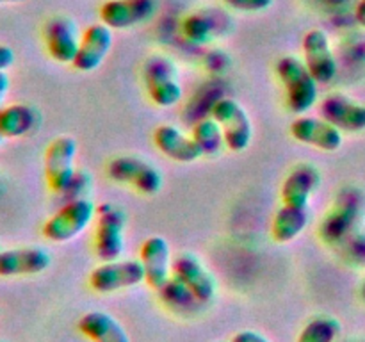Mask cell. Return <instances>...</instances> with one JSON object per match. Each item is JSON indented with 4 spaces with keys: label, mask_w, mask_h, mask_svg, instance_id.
I'll return each instance as SVG.
<instances>
[{
    "label": "cell",
    "mask_w": 365,
    "mask_h": 342,
    "mask_svg": "<svg viewBox=\"0 0 365 342\" xmlns=\"http://www.w3.org/2000/svg\"><path fill=\"white\" fill-rule=\"evenodd\" d=\"M277 75L287 93V105L292 113L303 114L317 102V81L307 68L305 61L294 56H284L277 63Z\"/></svg>",
    "instance_id": "cell-1"
},
{
    "label": "cell",
    "mask_w": 365,
    "mask_h": 342,
    "mask_svg": "<svg viewBox=\"0 0 365 342\" xmlns=\"http://www.w3.org/2000/svg\"><path fill=\"white\" fill-rule=\"evenodd\" d=\"M143 84L150 100L159 107H173L182 100L177 66L166 56L153 53L143 64Z\"/></svg>",
    "instance_id": "cell-2"
},
{
    "label": "cell",
    "mask_w": 365,
    "mask_h": 342,
    "mask_svg": "<svg viewBox=\"0 0 365 342\" xmlns=\"http://www.w3.org/2000/svg\"><path fill=\"white\" fill-rule=\"evenodd\" d=\"M96 207L88 198H75L61 207L52 217L43 224V235L52 242H68L89 227Z\"/></svg>",
    "instance_id": "cell-3"
},
{
    "label": "cell",
    "mask_w": 365,
    "mask_h": 342,
    "mask_svg": "<svg viewBox=\"0 0 365 342\" xmlns=\"http://www.w3.org/2000/svg\"><path fill=\"white\" fill-rule=\"evenodd\" d=\"M125 227L127 216L121 209L102 203L98 207V223L95 232V252L102 262L120 260L125 252Z\"/></svg>",
    "instance_id": "cell-4"
},
{
    "label": "cell",
    "mask_w": 365,
    "mask_h": 342,
    "mask_svg": "<svg viewBox=\"0 0 365 342\" xmlns=\"http://www.w3.org/2000/svg\"><path fill=\"white\" fill-rule=\"evenodd\" d=\"M77 141L71 135H59L45 150V178L50 191L64 195L75 178Z\"/></svg>",
    "instance_id": "cell-5"
},
{
    "label": "cell",
    "mask_w": 365,
    "mask_h": 342,
    "mask_svg": "<svg viewBox=\"0 0 365 342\" xmlns=\"http://www.w3.org/2000/svg\"><path fill=\"white\" fill-rule=\"evenodd\" d=\"M107 175L118 184H127L143 195H157L163 189V175L153 164L134 155L116 157L107 166Z\"/></svg>",
    "instance_id": "cell-6"
},
{
    "label": "cell",
    "mask_w": 365,
    "mask_h": 342,
    "mask_svg": "<svg viewBox=\"0 0 365 342\" xmlns=\"http://www.w3.org/2000/svg\"><path fill=\"white\" fill-rule=\"evenodd\" d=\"M212 118L225 134V145L232 152H245L253 139V123L239 102L221 98L212 105Z\"/></svg>",
    "instance_id": "cell-7"
},
{
    "label": "cell",
    "mask_w": 365,
    "mask_h": 342,
    "mask_svg": "<svg viewBox=\"0 0 365 342\" xmlns=\"http://www.w3.org/2000/svg\"><path fill=\"white\" fill-rule=\"evenodd\" d=\"M143 281H146L145 267L141 260L134 259L103 262L89 274V285L100 294H110V292L135 287Z\"/></svg>",
    "instance_id": "cell-8"
},
{
    "label": "cell",
    "mask_w": 365,
    "mask_h": 342,
    "mask_svg": "<svg viewBox=\"0 0 365 342\" xmlns=\"http://www.w3.org/2000/svg\"><path fill=\"white\" fill-rule=\"evenodd\" d=\"M305 64L317 84H330L339 73L337 59L331 52L330 38L323 28H312L303 38Z\"/></svg>",
    "instance_id": "cell-9"
},
{
    "label": "cell",
    "mask_w": 365,
    "mask_h": 342,
    "mask_svg": "<svg viewBox=\"0 0 365 342\" xmlns=\"http://www.w3.org/2000/svg\"><path fill=\"white\" fill-rule=\"evenodd\" d=\"M171 274L182 281L200 303L212 301L216 296L217 284L202 260L192 253H180L171 262Z\"/></svg>",
    "instance_id": "cell-10"
},
{
    "label": "cell",
    "mask_w": 365,
    "mask_h": 342,
    "mask_svg": "<svg viewBox=\"0 0 365 342\" xmlns=\"http://www.w3.org/2000/svg\"><path fill=\"white\" fill-rule=\"evenodd\" d=\"M157 0H107L100 7L102 24L109 28H130L155 14Z\"/></svg>",
    "instance_id": "cell-11"
},
{
    "label": "cell",
    "mask_w": 365,
    "mask_h": 342,
    "mask_svg": "<svg viewBox=\"0 0 365 342\" xmlns=\"http://www.w3.org/2000/svg\"><path fill=\"white\" fill-rule=\"evenodd\" d=\"M52 264V256L46 249L27 246L0 252V276H31L46 271Z\"/></svg>",
    "instance_id": "cell-12"
},
{
    "label": "cell",
    "mask_w": 365,
    "mask_h": 342,
    "mask_svg": "<svg viewBox=\"0 0 365 342\" xmlns=\"http://www.w3.org/2000/svg\"><path fill=\"white\" fill-rule=\"evenodd\" d=\"M291 135L303 145L316 146L324 152H337L342 146V132L319 118H296L291 123Z\"/></svg>",
    "instance_id": "cell-13"
},
{
    "label": "cell",
    "mask_w": 365,
    "mask_h": 342,
    "mask_svg": "<svg viewBox=\"0 0 365 342\" xmlns=\"http://www.w3.org/2000/svg\"><path fill=\"white\" fill-rule=\"evenodd\" d=\"M45 45L50 57L57 63L73 64L81 45V38L73 21L66 16L52 18L45 25Z\"/></svg>",
    "instance_id": "cell-14"
},
{
    "label": "cell",
    "mask_w": 365,
    "mask_h": 342,
    "mask_svg": "<svg viewBox=\"0 0 365 342\" xmlns=\"http://www.w3.org/2000/svg\"><path fill=\"white\" fill-rule=\"evenodd\" d=\"M113 46V31L103 24H93L84 31L73 66L78 71H95L102 66Z\"/></svg>",
    "instance_id": "cell-15"
},
{
    "label": "cell",
    "mask_w": 365,
    "mask_h": 342,
    "mask_svg": "<svg viewBox=\"0 0 365 342\" xmlns=\"http://www.w3.org/2000/svg\"><path fill=\"white\" fill-rule=\"evenodd\" d=\"M323 120L346 132L365 130V105L355 102L349 96L334 93L328 95L321 103Z\"/></svg>",
    "instance_id": "cell-16"
},
{
    "label": "cell",
    "mask_w": 365,
    "mask_h": 342,
    "mask_svg": "<svg viewBox=\"0 0 365 342\" xmlns=\"http://www.w3.org/2000/svg\"><path fill=\"white\" fill-rule=\"evenodd\" d=\"M228 16L217 9H205L189 13L182 20V34L195 45H207L228 31Z\"/></svg>",
    "instance_id": "cell-17"
},
{
    "label": "cell",
    "mask_w": 365,
    "mask_h": 342,
    "mask_svg": "<svg viewBox=\"0 0 365 342\" xmlns=\"http://www.w3.org/2000/svg\"><path fill=\"white\" fill-rule=\"evenodd\" d=\"M139 260L145 267L146 284L152 289H159L171 276L170 242L160 235H152L143 242Z\"/></svg>",
    "instance_id": "cell-18"
},
{
    "label": "cell",
    "mask_w": 365,
    "mask_h": 342,
    "mask_svg": "<svg viewBox=\"0 0 365 342\" xmlns=\"http://www.w3.org/2000/svg\"><path fill=\"white\" fill-rule=\"evenodd\" d=\"M321 185V173L312 164H298L282 185V203L309 209L310 198Z\"/></svg>",
    "instance_id": "cell-19"
},
{
    "label": "cell",
    "mask_w": 365,
    "mask_h": 342,
    "mask_svg": "<svg viewBox=\"0 0 365 342\" xmlns=\"http://www.w3.org/2000/svg\"><path fill=\"white\" fill-rule=\"evenodd\" d=\"M153 142L157 148L175 162L189 164L198 160L203 155L198 142L192 138L185 135L180 128L173 125H160L153 132Z\"/></svg>",
    "instance_id": "cell-20"
},
{
    "label": "cell",
    "mask_w": 365,
    "mask_h": 342,
    "mask_svg": "<svg viewBox=\"0 0 365 342\" xmlns=\"http://www.w3.org/2000/svg\"><path fill=\"white\" fill-rule=\"evenodd\" d=\"M78 330L93 342H130L123 324L103 310L84 314L78 321Z\"/></svg>",
    "instance_id": "cell-21"
},
{
    "label": "cell",
    "mask_w": 365,
    "mask_h": 342,
    "mask_svg": "<svg viewBox=\"0 0 365 342\" xmlns=\"http://www.w3.org/2000/svg\"><path fill=\"white\" fill-rule=\"evenodd\" d=\"M38 125V113L27 103H11L0 109V132L6 139L24 138Z\"/></svg>",
    "instance_id": "cell-22"
},
{
    "label": "cell",
    "mask_w": 365,
    "mask_h": 342,
    "mask_svg": "<svg viewBox=\"0 0 365 342\" xmlns=\"http://www.w3.org/2000/svg\"><path fill=\"white\" fill-rule=\"evenodd\" d=\"M309 223V209L282 203L271 221V235L277 242H291L302 234Z\"/></svg>",
    "instance_id": "cell-23"
},
{
    "label": "cell",
    "mask_w": 365,
    "mask_h": 342,
    "mask_svg": "<svg viewBox=\"0 0 365 342\" xmlns=\"http://www.w3.org/2000/svg\"><path fill=\"white\" fill-rule=\"evenodd\" d=\"M157 291H159L160 299H163L171 310H175V312H192L196 306L202 305V303L198 301V298H196L178 278H175L173 274H171Z\"/></svg>",
    "instance_id": "cell-24"
},
{
    "label": "cell",
    "mask_w": 365,
    "mask_h": 342,
    "mask_svg": "<svg viewBox=\"0 0 365 342\" xmlns=\"http://www.w3.org/2000/svg\"><path fill=\"white\" fill-rule=\"evenodd\" d=\"M191 138L198 142L203 155L214 157L223 150V146H227L225 145L223 128L220 127V123L214 118H203V120H200L192 127Z\"/></svg>",
    "instance_id": "cell-25"
},
{
    "label": "cell",
    "mask_w": 365,
    "mask_h": 342,
    "mask_svg": "<svg viewBox=\"0 0 365 342\" xmlns=\"http://www.w3.org/2000/svg\"><path fill=\"white\" fill-rule=\"evenodd\" d=\"M341 328V323L334 317H316L303 326L296 342H335Z\"/></svg>",
    "instance_id": "cell-26"
},
{
    "label": "cell",
    "mask_w": 365,
    "mask_h": 342,
    "mask_svg": "<svg viewBox=\"0 0 365 342\" xmlns=\"http://www.w3.org/2000/svg\"><path fill=\"white\" fill-rule=\"evenodd\" d=\"M227 6L235 11H245V13H257L264 11L273 4V0H225Z\"/></svg>",
    "instance_id": "cell-27"
},
{
    "label": "cell",
    "mask_w": 365,
    "mask_h": 342,
    "mask_svg": "<svg viewBox=\"0 0 365 342\" xmlns=\"http://www.w3.org/2000/svg\"><path fill=\"white\" fill-rule=\"evenodd\" d=\"M230 342H271V341L267 337H264L262 333H259V331L242 330L239 331V333H235Z\"/></svg>",
    "instance_id": "cell-28"
},
{
    "label": "cell",
    "mask_w": 365,
    "mask_h": 342,
    "mask_svg": "<svg viewBox=\"0 0 365 342\" xmlns=\"http://www.w3.org/2000/svg\"><path fill=\"white\" fill-rule=\"evenodd\" d=\"M14 57H16L14 56V50L11 46L0 43V71L9 70L14 63Z\"/></svg>",
    "instance_id": "cell-29"
},
{
    "label": "cell",
    "mask_w": 365,
    "mask_h": 342,
    "mask_svg": "<svg viewBox=\"0 0 365 342\" xmlns=\"http://www.w3.org/2000/svg\"><path fill=\"white\" fill-rule=\"evenodd\" d=\"M11 78L6 71H0V109L4 107V100H6L7 93H9Z\"/></svg>",
    "instance_id": "cell-30"
},
{
    "label": "cell",
    "mask_w": 365,
    "mask_h": 342,
    "mask_svg": "<svg viewBox=\"0 0 365 342\" xmlns=\"http://www.w3.org/2000/svg\"><path fill=\"white\" fill-rule=\"evenodd\" d=\"M355 18H356V21H359V25H362V27L365 28V0H360V4L356 6Z\"/></svg>",
    "instance_id": "cell-31"
},
{
    "label": "cell",
    "mask_w": 365,
    "mask_h": 342,
    "mask_svg": "<svg viewBox=\"0 0 365 342\" xmlns=\"http://www.w3.org/2000/svg\"><path fill=\"white\" fill-rule=\"evenodd\" d=\"M25 2V0H0V6H6V4H20Z\"/></svg>",
    "instance_id": "cell-32"
},
{
    "label": "cell",
    "mask_w": 365,
    "mask_h": 342,
    "mask_svg": "<svg viewBox=\"0 0 365 342\" xmlns=\"http://www.w3.org/2000/svg\"><path fill=\"white\" fill-rule=\"evenodd\" d=\"M360 298H362V301L365 303V280L362 281V285H360Z\"/></svg>",
    "instance_id": "cell-33"
},
{
    "label": "cell",
    "mask_w": 365,
    "mask_h": 342,
    "mask_svg": "<svg viewBox=\"0 0 365 342\" xmlns=\"http://www.w3.org/2000/svg\"><path fill=\"white\" fill-rule=\"evenodd\" d=\"M4 139H6V138H4L2 132H0V145H2V142H4Z\"/></svg>",
    "instance_id": "cell-34"
},
{
    "label": "cell",
    "mask_w": 365,
    "mask_h": 342,
    "mask_svg": "<svg viewBox=\"0 0 365 342\" xmlns=\"http://www.w3.org/2000/svg\"><path fill=\"white\" fill-rule=\"evenodd\" d=\"M214 342H225V341H214Z\"/></svg>",
    "instance_id": "cell-35"
}]
</instances>
